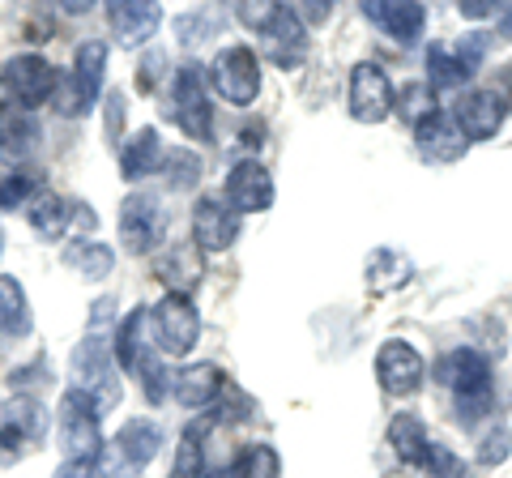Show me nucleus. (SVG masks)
I'll list each match as a JSON object with an SVG mask.
<instances>
[{"instance_id":"obj_1","label":"nucleus","mask_w":512,"mask_h":478,"mask_svg":"<svg viewBox=\"0 0 512 478\" xmlns=\"http://www.w3.org/2000/svg\"><path fill=\"white\" fill-rule=\"evenodd\" d=\"M111 308H116L111 299H99V304H94L86 338L77 342V350H73V389L86 393L99 414L116 410L120 397H124L116 355H111V333H116L111 329Z\"/></svg>"},{"instance_id":"obj_2","label":"nucleus","mask_w":512,"mask_h":478,"mask_svg":"<svg viewBox=\"0 0 512 478\" xmlns=\"http://www.w3.org/2000/svg\"><path fill=\"white\" fill-rule=\"evenodd\" d=\"M436 380L444 389H453V406H457V419L461 423H474L478 414L491 410V397H495V385H491V363L487 355H478L470 346H457L436 363Z\"/></svg>"},{"instance_id":"obj_3","label":"nucleus","mask_w":512,"mask_h":478,"mask_svg":"<svg viewBox=\"0 0 512 478\" xmlns=\"http://www.w3.org/2000/svg\"><path fill=\"white\" fill-rule=\"evenodd\" d=\"M158 449H163V427L154 419H128L99 453V474L103 478H137V474H146Z\"/></svg>"},{"instance_id":"obj_4","label":"nucleus","mask_w":512,"mask_h":478,"mask_svg":"<svg viewBox=\"0 0 512 478\" xmlns=\"http://www.w3.org/2000/svg\"><path fill=\"white\" fill-rule=\"evenodd\" d=\"M103 77H107V43L103 39H86L73 52V73H64L56 82L52 103L60 116H82L99 103L103 94Z\"/></svg>"},{"instance_id":"obj_5","label":"nucleus","mask_w":512,"mask_h":478,"mask_svg":"<svg viewBox=\"0 0 512 478\" xmlns=\"http://www.w3.org/2000/svg\"><path fill=\"white\" fill-rule=\"evenodd\" d=\"M487 47H491V35H483V30H470L457 43H431L423 82L431 90H461L478 73V65H483Z\"/></svg>"},{"instance_id":"obj_6","label":"nucleus","mask_w":512,"mask_h":478,"mask_svg":"<svg viewBox=\"0 0 512 478\" xmlns=\"http://www.w3.org/2000/svg\"><path fill=\"white\" fill-rule=\"evenodd\" d=\"M56 440L64 461H99L103 436H99V410L86 393L69 389L56 406Z\"/></svg>"},{"instance_id":"obj_7","label":"nucleus","mask_w":512,"mask_h":478,"mask_svg":"<svg viewBox=\"0 0 512 478\" xmlns=\"http://www.w3.org/2000/svg\"><path fill=\"white\" fill-rule=\"evenodd\" d=\"M205 82H210L218 90V99H227L231 107H248V103H256V94H261V60H256V52L248 43H231L214 56Z\"/></svg>"},{"instance_id":"obj_8","label":"nucleus","mask_w":512,"mask_h":478,"mask_svg":"<svg viewBox=\"0 0 512 478\" xmlns=\"http://www.w3.org/2000/svg\"><path fill=\"white\" fill-rule=\"evenodd\" d=\"M56 82H60V73L52 60H43L39 52H22V56H13L0 65V86H5L13 107H26V111H35L43 103H52V94H56Z\"/></svg>"},{"instance_id":"obj_9","label":"nucleus","mask_w":512,"mask_h":478,"mask_svg":"<svg viewBox=\"0 0 512 478\" xmlns=\"http://www.w3.org/2000/svg\"><path fill=\"white\" fill-rule=\"evenodd\" d=\"M150 333H154V342L163 355H188L192 346H197L201 338V312L197 304H192L188 295H163L158 304L150 308Z\"/></svg>"},{"instance_id":"obj_10","label":"nucleus","mask_w":512,"mask_h":478,"mask_svg":"<svg viewBox=\"0 0 512 478\" xmlns=\"http://www.w3.org/2000/svg\"><path fill=\"white\" fill-rule=\"evenodd\" d=\"M205 69L201 65H184L175 69V86H171V107L175 120L192 141H214V107H210V90H205Z\"/></svg>"},{"instance_id":"obj_11","label":"nucleus","mask_w":512,"mask_h":478,"mask_svg":"<svg viewBox=\"0 0 512 478\" xmlns=\"http://www.w3.org/2000/svg\"><path fill=\"white\" fill-rule=\"evenodd\" d=\"M120 244L133 252V257H146V252H154L158 244H163L167 235V210L163 201H158L154 193H128L120 201Z\"/></svg>"},{"instance_id":"obj_12","label":"nucleus","mask_w":512,"mask_h":478,"mask_svg":"<svg viewBox=\"0 0 512 478\" xmlns=\"http://www.w3.org/2000/svg\"><path fill=\"white\" fill-rule=\"evenodd\" d=\"M47 427H52V414L39 397L18 393L0 402V449L5 453H26L30 444H43Z\"/></svg>"},{"instance_id":"obj_13","label":"nucleus","mask_w":512,"mask_h":478,"mask_svg":"<svg viewBox=\"0 0 512 478\" xmlns=\"http://www.w3.org/2000/svg\"><path fill=\"white\" fill-rule=\"evenodd\" d=\"M350 116H355L359 124H380L393 116V82L389 73H384L380 65H372V60H363V65L350 69Z\"/></svg>"},{"instance_id":"obj_14","label":"nucleus","mask_w":512,"mask_h":478,"mask_svg":"<svg viewBox=\"0 0 512 478\" xmlns=\"http://www.w3.org/2000/svg\"><path fill=\"white\" fill-rule=\"evenodd\" d=\"M423 376H427V363H423V355L410 342L393 338V342L380 346V355H376V380H380L384 393L410 397V393H419Z\"/></svg>"},{"instance_id":"obj_15","label":"nucleus","mask_w":512,"mask_h":478,"mask_svg":"<svg viewBox=\"0 0 512 478\" xmlns=\"http://www.w3.org/2000/svg\"><path fill=\"white\" fill-rule=\"evenodd\" d=\"M504 116H508V103H504V94H495V90H466V94H457V103H453V124L466 141L495 137L504 129Z\"/></svg>"},{"instance_id":"obj_16","label":"nucleus","mask_w":512,"mask_h":478,"mask_svg":"<svg viewBox=\"0 0 512 478\" xmlns=\"http://www.w3.org/2000/svg\"><path fill=\"white\" fill-rule=\"evenodd\" d=\"M239 239V214L222 193H205L192 210V244L201 252H227Z\"/></svg>"},{"instance_id":"obj_17","label":"nucleus","mask_w":512,"mask_h":478,"mask_svg":"<svg viewBox=\"0 0 512 478\" xmlns=\"http://www.w3.org/2000/svg\"><path fill=\"white\" fill-rule=\"evenodd\" d=\"M261 47H265V56L274 60L278 69H299L303 56H308V26L299 22L295 9L278 5L274 18H269L265 30H261Z\"/></svg>"},{"instance_id":"obj_18","label":"nucleus","mask_w":512,"mask_h":478,"mask_svg":"<svg viewBox=\"0 0 512 478\" xmlns=\"http://www.w3.org/2000/svg\"><path fill=\"white\" fill-rule=\"evenodd\" d=\"M227 205L235 214H265L274 205V175L256 163V158L235 163L227 175Z\"/></svg>"},{"instance_id":"obj_19","label":"nucleus","mask_w":512,"mask_h":478,"mask_svg":"<svg viewBox=\"0 0 512 478\" xmlns=\"http://www.w3.org/2000/svg\"><path fill=\"white\" fill-rule=\"evenodd\" d=\"M111 355H116V368L124 372H141L154 355V333H150V308H133L124 316V321L116 325V333H111Z\"/></svg>"},{"instance_id":"obj_20","label":"nucleus","mask_w":512,"mask_h":478,"mask_svg":"<svg viewBox=\"0 0 512 478\" xmlns=\"http://www.w3.org/2000/svg\"><path fill=\"white\" fill-rule=\"evenodd\" d=\"M39 141H43V129H39L35 111L0 103V158H5V163L22 167L26 158H35Z\"/></svg>"},{"instance_id":"obj_21","label":"nucleus","mask_w":512,"mask_h":478,"mask_svg":"<svg viewBox=\"0 0 512 478\" xmlns=\"http://www.w3.org/2000/svg\"><path fill=\"white\" fill-rule=\"evenodd\" d=\"M227 372L218 368V363H192V368H184L180 376L171 380V393L175 402H180L184 410H210L222 393H227Z\"/></svg>"},{"instance_id":"obj_22","label":"nucleus","mask_w":512,"mask_h":478,"mask_svg":"<svg viewBox=\"0 0 512 478\" xmlns=\"http://www.w3.org/2000/svg\"><path fill=\"white\" fill-rule=\"evenodd\" d=\"M107 22L116 30L120 47H141L146 39H154L158 22H163V9L150 5V0H111Z\"/></svg>"},{"instance_id":"obj_23","label":"nucleus","mask_w":512,"mask_h":478,"mask_svg":"<svg viewBox=\"0 0 512 478\" xmlns=\"http://www.w3.org/2000/svg\"><path fill=\"white\" fill-rule=\"evenodd\" d=\"M414 141H419V154L427 158V163H457V158L470 150V141L461 137L453 116H444V111L414 124Z\"/></svg>"},{"instance_id":"obj_24","label":"nucleus","mask_w":512,"mask_h":478,"mask_svg":"<svg viewBox=\"0 0 512 478\" xmlns=\"http://www.w3.org/2000/svg\"><path fill=\"white\" fill-rule=\"evenodd\" d=\"M363 13H367V22H376L384 35H393L402 43H414L427 26V9L414 5V0H367Z\"/></svg>"},{"instance_id":"obj_25","label":"nucleus","mask_w":512,"mask_h":478,"mask_svg":"<svg viewBox=\"0 0 512 478\" xmlns=\"http://www.w3.org/2000/svg\"><path fill=\"white\" fill-rule=\"evenodd\" d=\"M163 163V137L150 124V129H137L133 137L120 146V180L141 184L146 175H154V167Z\"/></svg>"},{"instance_id":"obj_26","label":"nucleus","mask_w":512,"mask_h":478,"mask_svg":"<svg viewBox=\"0 0 512 478\" xmlns=\"http://www.w3.org/2000/svg\"><path fill=\"white\" fill-rule=\"evenodd\" d=\"M77 210H82L77 201L60 197V193H43V197L26 210V218H30V231H35L39 239H47V244H52V239H60L64 231H69V222L77 218Z\"/></svg>"},{"instance_id":"obj_27","label":"nucleus","mask_w":512,"mask_h":478,"mask_svg":"<svg viewBox=\"0 0 512 478\" xmlns=\"http://www.w3.org/2000/svg\"><path fill=\"white\" fill-rule=\"evenodd\" d=\"M30 329H35V316H30L26 286L0 274V338H30Z\"/></svg>"},{"instance_id":"obj_28","label":"nucleus","mask_w":512,"mask_h":478,"mask_svg":"<svg viewBox=\"0 0 512 478\" xmlns=\"http://www.w3.org/2000/svg\"><path fill=\"white\" fill-rule=\"evenodd\" d=\"M154 269H158V278L171 286V295H188L192 286H197V278H201V257L188 244H175L154 261Z\"/></svg>"},{"instance_id":"obj_29","label":"nucleus","mask_w":512,"mask_h":478,"mask_svg":"<svg viewBox=\"0 0 512 478\" xmlns=\"http://www.w3.org/2000/svg\"><path fill=\"white\" fill-rule=\"evenodd\" d=\"M64 265L77 269L86 282H103L111 269H116V252H111L103 239H77V244L64 248Z\"/></svg>"},{"instance_id":"obj_30","label":"nucleus","mask_w":512,"mask_h":478,"mask_svg":"<svg viewBox=\"0 0 512 478\" xmlns=\"http://www.w3.org/2000/svg\"><path fill=\"white\" fill-rule=\"evenodd\" d=\"M389 444H393L397 461H406V466L419 470V466H423L427 444H431V436H427V427H423L419 414H397V419L389 423Z\"/></svg>"},{"instance_id":"obj_31","label":"nucleus","mask_w":512,"mask_h":478,"mask_svg":"<svg viewBox=\"0 0 512 478\" xmlns=\"http://www.w3.org/2000/svg\"><path fill=\"white\" fill-rule=\"evenodd\" d=\"M414 274V265L406 252H393V248H376L367 257V291H393Z\"/></svg>"},{"instance_id":"obj_32","label":"nucleus","mask_w":512,"mask_h":478,"mask_svg":"<svg viewBox=\"0 0 512 478\" xmlns=\"http://www.w3.org/2000/svg\"><path fill=\"white\" fill-rule=\"evenodd\" d=\"M43 193H47V184H43L39 171L13 167L5 180H0V210H30Z\"/></svg>"},{"instance_id":"obj_33","label":"nucleus","mask_w":512,"mask_h":478,"mask_svg":"<svg viewBox=\"0 0 512 478\" xmlns=\"http://www.w3.org/2000/svg\"><path fill=\"white\" fill-rule=\"evenodd\" d=\"M205 432H210V419L192 423L184 440H180V453H175V470L171 478H201L205 474Z\"/></svg>"},{"instance_id":"obj_34","label":"nucleus","mask_w":512,"mask_h":478,"mask_svg":"<svg viewBox=\"0 0 512 478\" xmlns=\"http://www.w3.org/2000/svg\"><path fill=\"white\" fill-rule=\"evenodd\" d=\"M227 470L231 478H282V457L269 444H248V449H239V457Z\"/></svg>"},{"instance_id":"obj_35","label":"nucleus","mask_w":512,"mask_h":478,"mask_svg":"<svg viewBox=\"0 0 512 478\" xmlns=\"http://www.w3.org/2000/svg\"><path fill=\"white\" fill-rule=\"evenodd\" d=\"M393 107L402 111L410 124H419L427 116H436V90H431L427 82H410V86H402L393 94Z\"/></svg>"},{"instance_id":"obj_36","label":"nucleus","mask_w":512,"mask_h":478,"mask_svg":"<svg viewBox=\"0 0 512 478\" xmlns=\"http://www.w3.org/2000/svg\"><path fill=\"white\" fill-rule=\"evenodd\" d=\"M427 478H466L470 474V466L461 461L453 449H444V444H436L431 440L427 444V453H423V466H419Z\"/></svg>"},{"instance_id":"obj_37","label":"nucleus","mask_w":512,"mask_h":478,"mask_svg":"<svg viewBox=\"0 0 512 478\" xmlns=\"http://www.w3.org/2000/svg\"><path fill=\"white\" fill-rule=\"evenodd\" d=\"M512 453V427L508 423H491L487 436L478 440V466H504Z\"/></svg>"},{"instance_id":"obj_38","label":"nucleus","mask_w":512,"mask_h":478,"mask_svg":"<svg viewBox=\"0 0 512 478\" xmlns=\"http://www.w3.org/2000/svg\"><path fill=\"white\" fill-rule=\"evenodd\" d=\"M163 171H167L171 188H192L201 180V158L188 150H171V154H163Z\"/></svg>"},{"instance_id":"obj_39","label":"nucleus","mask_w":512,"mask_h":478,"mask_svg":"<svg viewBox=\"0 0 512 478\" xmlns=\"http://www.w3.org/2000/svg\"><path fill=\"white\" fill-rule=\"evenodd\" d=\"M124 94H107V133H116L124 129Z\"/></svg>"},{"instance_id":"obj_40","label":"nucleus","mask_w":512,"mask_h":478,"mask_svg":"<svg viewBox=\"0 0 512 478\" xmlns=\"http://www.w3.org/2000/svg\"><path fill=\"white\" fill-rule=\"evenodd\" d=\"M163 65H167L163 52H154V56L146 60V65H141V90H150V86L158 82V73H154V69H163Z\"/></svg>"},{"instance_id":"obj_41","label":"nucleus","mask_w":512,"mask_h":478,"mask_svg":"<svg viewBox=\"0 0 512 478\" xmlns=\"http://www.w3.org/2000/svg\"><path fill=\"white\" fill-rule=\"evenodd\" d=\"M461 18H495V9L487 0H466V5H461Z\"/></svg>"},{"instance_id":"obj_42","label":"nucleus","mask_w":512,"mask_h":478,"mask_svg":"<svg viewBox=\"0 0 512 478\" xmlns=\"http://www.w3.org/2000/svg\"><path fill=\"white\" fill-rule=\"evenodd\" d=\"M201 478H231V470H227V466H222V470H205Z\"/></svg>"},{"instance_id":"obj_43","label":"nucleus","mask_w":512,"mask_h":478,"mask_svg":"<svg viewBox=\"0 0 512 478\" xmlns=\"http://www.w3.org/2000/svg\"><path fill=\"white\" fill-rule=\"evenodd\" d=\"M0 248H5V235H0Z\"/></svg>"}]
</instances>
